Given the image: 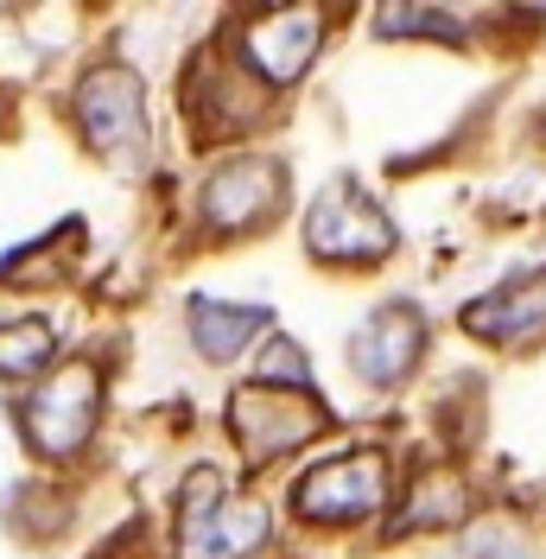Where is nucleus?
<instances>
[{"instance_id":"1","label":"nucleus","mask_w":546,"mask_h":559,"mask_svg":"<svg viewBox=\"0 0 546 559\" xmlns=\"http://www.w3.org/2000/svg\"><path fill=\"white\" fill-rule=\"evenodd\" d=\"M268 547L261 502H223V471L198 464L178 489V559H248Z\"/></svg>"},{"instance_id":"2","label":"nucleus","mask_w":546,"mask_h":559,"mask_svg":"<svg viewBox=\"0 0 546 559\" xmlns=\"http://www.w3.org/2000/svg\"><path fill=\"white\" fill-rule=\"evenodd\" d=\"M394 242H401V229L356 178H331L306 210V248L331 267H376L394 254Z\"/></svg>"},{"instance_id":"3","label":"nucleus","mask_w":546,"mask_h":559,"mask_svg":"<svg viewBox=\"0 0 546 559\" xmlns=\"http://www.w3.org/2000/svg\"><path fill=\"white\" fill-rule=\"evenodd\" d=\"M96 407H103V369L96 356H76V362H58L45 382L26 394V445L45 457H76L96 432Z\"/></svg>"},{"instance_id":"4","label":"nucleus","mask_w":546,"mask_h":559,"mask_svg":"<svg viewBox=\"0 0 546 559\" xmlns=\"http://www.w3.org/2000/svg\"><path fill=\"white\" fill-rule=\"evenodd\" d=\"M324 426H331V414H324V401L311 388L254 382V388H236L229 394V432H236V445L248 452V464H273V457L299 452Z\"/></svg>"},{"instance_id":"5","label":"nucleus","mask_w":546,"mask_h":559,"mask_svg":"<svg viewBox=\"0 0 546 559\" xmlns=\"http://www.w3.org/2000/svg\"><path fill=\"white\" fill-rule=\"evenodd\" d=\"M76 121L96 153H108L115 166H140L146 159V83L128 64H96L76 83Z\"/></svg>"},{"instance_id":"6","label":"nucleus","mask_w":546,"mask_h":559,"mask_svg":"<svg viewBox=\"0 0 546 559\" xmlns=\"http://www.w3.org/2000/svg\"><path fill=\"white\" fill-rule=\"evenodd\" d=\"M388 502V457L381 452H343L311 464L306 477L293 484V509L306 522H369Z\"/></svg>"},{"instance_id":"7","label":"nucleus","mask_w":546,"mask_h":559,"mask_svg":"<svg viewBox=\"0 0 546 559\" xmlns=\"http://www.w3.org/2000/svg\"><path fill=\"white\" fill-rule=\"evenodd\" d=\"M324 45V13L318 7H268L241 26V70H254L261 83H299L306 64Z\"/></svg>"},{"instance_id":"8","label":"nucleus","mask_w":546,"mask_h":559,"mask_svg":"<svg viewBox=\"0 0 546 559\" xmlns=\"http://www.w3.org/2000/svg\"><path fill=\"white\" fill-rule=\"evenodd\" d=\"M286 204V166L268 153H248L216 166L204 185V223L210 229H261L273 210Z\"/></svg>"},{"instance_id":"9","label":"nucleus","mask_w":546,"mask_h":559,"mask_svg":"<svg viewBox=\"0 0 546 559\" xmlns=\"http://www.w3.org/2000/svg\"><path fill=\"white\" fill-rule=\"evenodd\" d=\"M419 349H426V318L394 299V306H376V312L349 331V369L369 388H394L413 376Z\"/></svg>"},{"instance_id":"10","label":"nucleus","mask_w":546,"mask_h":559,"mask_svg":"<svg viewBox=\"0 0 546 559\" xmlns=\"http://www.w3.org/2000/svg\"><path fill=\"white\" fill-rule=\"evenodd\" d=\"M464 331L483 344H541L546 337V267L514 274L509 286L464 306Z\"/></svg>"},{"instance_id":"11","label":"nucleus","mask_w":546,"mask_h":559,"mask_svg":"<svg viewBox=\"0 0 546 559\" xmlns=\"http://www.w3.org/2000/svg\"><path fill=\"white\" fill-rule=\"evenodd\" d=\"M268 306H229V299H191V337L210 362H236L248 337H268Z\"/></svg>"},{"instance_id":"12","label":"nucleus","mask_w":546,"mask_h":559,"mask_svg":"<svg viewBox=\"0 0 546 559\" xmlns=\"http://www.w3.org/2000/svg\"><path fill=\"white\" fill-rule=\"evenodd\" d=\"M471 515V489H464V477L458 471H426L419 484H413L407 509H401V522H394V534H419V527H458Z\"/></svg>"},{"instance_id":"13","label":"nucleus","mask_w":546,"mask_h":559,"mask_svg":"<svg viewBox=\"0 0 546 559\" xmlns=\"http://www.w3.org/2000/svg\"><path fill=\"white\" fill-rule=\"evenodd\" d=\"M58 349V331L45 318H0V376H33Z\"/></svg>"},{"instance_id":"14","label":"nucleus","mask_w":546,"mask_h":559,"mask_svg":"<svg viewBox=\"0 0 546 559\" xmlns=\"http://www.w3.org/2000/svg\"><path fill=\"white\" fill-rule=\"evenodd\" d=\"M376 33L381 38H444V45H458L464 26H458L451 13H432V7H381Z\"/></svg>"},{"instance_id":"15","label":"nucleus","mask_w":546,"mask_h":559,"mask_svg":"<svg viewBox=\"0 0 546 559\" xmlns=\"http://www.w3.org/2000/svg\"><path fill=\"white\" fill-rule=\"evenodd\" d=\"M254 376H261L268 388H306L311 382V362H306V349L293 344V337H268L261 362H254Z\"/></svg>"}]
</instances>
